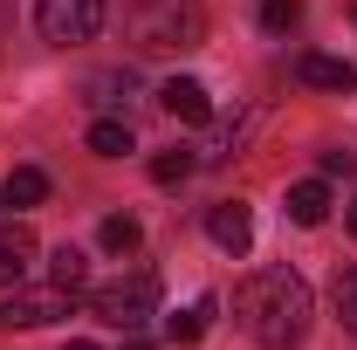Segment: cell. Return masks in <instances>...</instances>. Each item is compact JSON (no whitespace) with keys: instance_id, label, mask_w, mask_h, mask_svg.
I'll use <instances>...</instances> for the list:
<instances>
[{"instance_id":"obj_14","label":"cell","mask_w":357,"mask_h":350,"mask_svg":"<svg viewBox=\"0 0 357 350\" xmlns=\"http://www.w3.org/2000/svg\"><path fill=\"white\" fill-rule=\"evenodd\" d=\"M206 316H213V303L178 309V316H165V337H172V344H199V337H206Z\"/></svg>"},{"instance_id":"obj_3","label":"cell","mask_w":357,"mask_h":350,"mask_svg":"<svg viewBox=\"0 0 357 350\" xmlns=\"http://www.w3.org/2000/svg\"><path fill=\"white\" fill-rule=\"evenodd\" d=\"M89 316L110 323V330H144V323L158 316V282H151V275L103 282V289H89Z\"/></svg>"},{"instance_id":"obj_21","label":"cell","mask_w":357,"mask_h":350,"mask_svg":"<svg viewBox=\"0 0 357 350\" xmlns=\"http://www.w3.org/2000/svg\"><path fill=\"white\" fill-rule=\"evenodd\" d=\"M124 350H151V344H144V337H131V344H124Z\"/></svg>"},{"instance_id":"obj_6","label":"cell","mask_w":357,"mask_h":350,"mask_svg":"<svg viewBox=\"0 0 357 350\" xmlns=\"http://www.w3.org/2000/svg\"><path fill=\"white\" fill-rule=\"evenodd\" d=\"M206 241H213L220 254H248V248H255V213H248L241 199H220V206L206 213Z\"/></svg>"},{"instance_id":"obj_20","label":"cell","mask_w":357,"mask_h":350,"mask_svg":"<svg viewBox=\"0 0 357 350\" xmlns=\"http://www.w3.org/2000/svg\"><path fill=\"white\" fill-rule=\"evenodd\" d=\"M62 350H96V344H89V337H76V344H62Z\"/></svg>"},{"instance_id":"obj_9","label":"cell","mask_w":357,"mask_h":350,"mask_svg":"<svg viewBox=\"0 0 357 350\" xmlns=\"http://www.w3.org/2000/svg\"><path fill=\"white\" fill-rule=\"evenodd\" d=\"M289 220H296V227H323V220H330V185H323V178L289 185Z\"/></svg>"},{"instance_id":"obj_4","label":"cell","mask_w":357,"mask_h":350,"mask_svg":"<svg viewBox=\"0 0 357 350\" xmlns=\"http://www.w3.org/2000/svg\"><path fill=\"white\" fill-rule=\"evenodd\" d=\"M35 21H42V42L83 48L103 28V0H35Z\"/></svg>"},{"instance_id":"obj_17","label":"cell","mask_w":357,"mask_h":350,"mask_svg":"<svg viewBox=\"0 0 357 350\" xmlns=\"http://www.w3.org/2000/svg\"><path fill=\"white\" fill-rule=\"evenodd\" d=\"M296 21H303V0H261V28L268 35H289Z\"/></svg>"},{"instance_id":"obj_13","label":"cell","mask_w":357,"mask_h":350,"mask_svg":"<svg viewBox=\"0 0 357 350\" xmlns=\"http://www.w3.org/2000/svg\"><path fill=\"white\" fill-rule=\"evenodd\" d=\"M96 241H103L110 254H137V241H144V227H137L131 213H110L103 227H96Z\"/></svg>"},{"instance_id":"obj_18","label":"cell","mask_w":357,"mask_h":350,"mask_svg":"<svg viewBox=\"0 0 357 350\" xmlns=\"http://www.w3.org/2000/svg\"><path fill=\"white\" fill-rule=\"evenodd\" d=\"M337 316H344V330L357 337V268H344V275H337Z\"/></svg>"},{"instance_id":"obj_22","label":"cell","mask_w":357,"mask_h":350,"mask_svg":"<svg viewBox=\"0 0 357 350\" xmlns=\"http://www.w3.org/2000/svg\"><path fill=\"white\" fill-rule=\"evenodd\" d=\"M351 234H357V199H351Z\"/></svg>"},{"instance_id":"obj_12","label":"cell","mask_w":357,"mask_h":350,"mask_svg":"<svg viewBox=\"0 0 357 350\" xmlns=\"http://www.w3.org/2000/svg\"><path fill=\"white\" fill-rule=\"evenodd\" d=\"M89 151H96V158H124V151H137V137H131L124 117H96V124H89Z\"/></svg>"},{"instance_id":"obj_7","label":"cell","mask_w":357,"mask_h":350,"mask_svg":"<svg viewBox=\"0 0 357 350\" xmlns=\"http://www.w3.org/2000/svg\"><path fill=\"white\" fill-rule=\"evenodd\" d=\"M158 103H165V117H178V124H206L213 117V96H206V83H192V76H172V83L158 89Z\"/></svg>"},{"instance_id":"obj_1","label":"cell","mask_w":357,"mask_h":350,"mask_svg":"<svg viewBox=\"0 0 357 350\" xmlns=\"http://www.w3.org/2000/svg\"><path fill=\"white\" fill-rule=\"evenodd\" d=\"M234 316H241V330L255 337L261 350H296L310 337V282L296 275V268H255L241 289H234Z\"/></svg>"},{"instance_id":"obj_23","label":"cell","mask_w":357,"mask_h":350,"mask_svg":"<svg viewBox=\"0 0 357 350\" xmlns=\"http://www.w3.org/2000/svg\"><path fill=\"white\" fill-rule=\"evenodd\" d=\"M0 213H7V192H0Z\"/></svg>"},{"instance_id":"obj_16","label":"cell","mask_w":357,"mask_h":350,"mask_svg":"<svg viewBox=\"0 0 357 350\" xmlns=\"http://www.w3.org/2000/svg\"><path fill=\"white\" fill-rule=\"evenodd\" d=\"M192 165H199V158H192V151H158V158H151V178H158V185H185V178H192Z\"/></svg>"},{"instance_id":"obj_8","label":"cell","mask_w":357,"mask_h":350,"mask_svg":"<svg viewBox=\"0 0 357 350\" xmlns=\"http://www.w3.org/2000/svg\"><path fill=\"white\" fill-rule=\"evenodd\" d=\"M296 76H303L310 89H337V96H351V89H357V62H344V55H303Z\"/></svg>"},{"instance_id":"obj_5","label":"cell","mask_w":357,"mask_h":350,"mask_svg":"<svg viewBox=\"0 0 357 350\" xmlns=\"http://www.w3.org/2000/svg\"><path fill=\"white\" fill-rule=\"evenodd\" d=\"M69 296H76V289H62V282L7 289V303H0V330H42V323H55V316H69Z\"/></svg>"},{"instance_id":"obj_2","label":"cell","mask_w":357,"mask_h":350,"mask_svg":"<svg viewBox=\"0 0 357 350\" xmlns=\"http://www.w3.org/2000/svg\"><path fill=\"white\" fill-rule=\"evenodd\" d=\"M206 42V14L192 0H144L131 7V48L137 55H185Z\"/></svg>"},{"instance_id":"obj_19","label":"cell","mask_w":357,"mask_h":350,"mask_svg":"<svg viewBox=\"0 0 357 350\" xmlns=\"http://www.w3.org/2000/svg\"><path fill=\"white\" fill-rule=\"evenodd\" d=\"M351 165H357L351 151H323V178H351Z\"/></svg>"},{"instance_id":"obj_10","label":"cell","mask_w":357,"mask_h":350,"mask_svg":"<svg viewBox=\"0 0 357 350\" xmlns=\"http://www.w3.org/2000/svg\"><path fill=\"white\" fill-rule=\"evenodd\" d=\"M0 192H7V206H14V213H28V206H42V199H48V172H42V165H14Z\"/></svg>"},{"instance_id":"obj_11","label":"cell","mask_w":357,"mask_h":350,"mask_svg":"<svg viewBox=\"0 0 357 350\" xmlns=\"http://www.w3.org/2000/svg\"><path fill=\"white\" fill-rule=\"evenodd\" d=\"M28 261H35V234H0V289H21V275H28Z\"/></svg>"},{"instance_id":"obj_15","label":"cell","mask_w":357,"mask_h":350,"mask_svg":"<svg viewBox=\"0 0 357 350\" xmlns=\"http://www.w3.org/2000/svg\"><path fill=\"white\" fill-rule=\"evenodd\" d=\"M83 248H69V241H62V248H55V254H48V282H62V289H83Z\"/></svg>"}]
</instances>
